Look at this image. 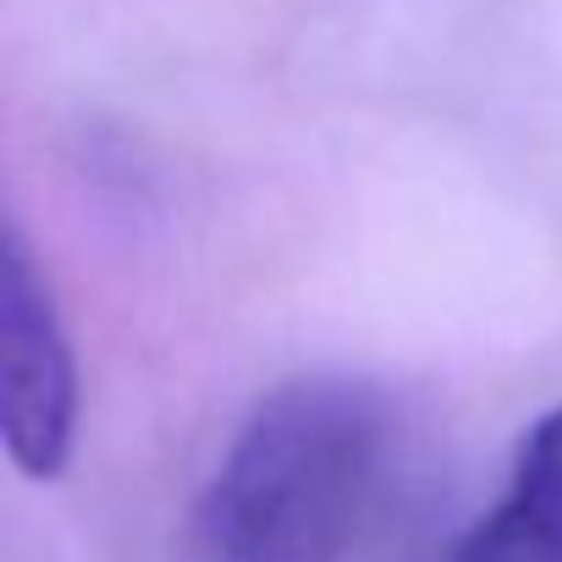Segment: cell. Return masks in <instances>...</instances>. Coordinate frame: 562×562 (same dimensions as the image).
Returning a JSON list of instances; mask_svg holds the SVG:
<instances>
[{"instance_id": "6da1fadb", "label": "cell", "mask_w": 562, "mask_h": 562, "mask_svg": "<svg viewBox=\"0 0 562 562\" xmlns=\"http://www.w3.org/2000/svg\"><path fill=\"white\" fill-rule=\"evenodd\" d=\"M408 469L397 403L359 375H299L254 403L204 480L193 562H353Z\"/></svg>"}, {"instance_id": "7a4b0ae2", "label": "cell", "mask_w": 562, "mask_h": 562, "mask_svg": "<svg viewBox=\"0 0 562 562\" xmlns=\"http://www.w3.org/2000/svg\"><path fill=\"white\" fill-rule=\"evenodd\" d=\"M0 430L29 480H56L78 436V370L18 226L0 237Z\"/></svg>"}, {"instance_id": "3957f363", "label": "cell", "mask_w": 562, "mask_h": 562, "mask_svg": "<svg viewBox=\"0 0 562 562\" xmlns=\"http://www.w3.org/2000/svg\"><path fill=\"white\" fill-rule=\"evenodd\" d=\"M452 562H562V408L524 430L502 496L458 535Z\"/></svg>"}]
</instances>
